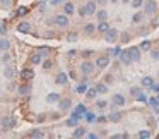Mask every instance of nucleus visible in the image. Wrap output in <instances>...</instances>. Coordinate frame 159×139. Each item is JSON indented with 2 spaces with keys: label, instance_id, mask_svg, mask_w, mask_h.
I'll return each mask as SVG.
<instances>
[{
  "label": "nucleus",
  "instance_id": "obj_32",
  "mask_svg": "<svg viewBox=\"0 0 159 139\" xmlns=\"http://www.w3.org/2000/svg\"><path fill=\"white\" fill-rule=\"evenodd\" d=\"M142 19H144V14H142V12H135L134 17H132V22H134V24H140Z\"/></svg>",
  "mask_w": 159,
  "mask_h": 139
},
{
  "label": "nucleus",
  "instance_id": "obj_53",
  "mask_svg": "<svg viewBox=\"0 0 159 139\" xmlns=\"http://www.w3.org/2000/svg\"><path fill=\"white\" fill-rule=\"evenodd\" d=\"M36 120H38V122H45V120H46V115H43V113H39V115H38V117H36Z\"/></svg>",
  "mask_w": 159,
  "mask_h": 139
},
{
  "label": "nucleus",
  "instance_id": "obj_2",
  "mask_svg": "<svg viewBox=\"0 0 159 139\" xmlns=\"http://www.w3.org/2000/svg\"><path fill=\"white\" fill-rule=\"evenodd\" d=\"M0 124H2V127H4V129H14V127H16V124H17V120H16V117L5 115V117H2Z\"/></svg>",
  "mask_w": 159,
  "mask_h": 139
},
{
  "label": "nucleus",
  "instance_id": "obj_4",
  "mask_svg": "<svg viewBox=\"0 0 159 139\" xmlns=\"http://www.w3.org/2000/svg\"><path fill=\"white\" fill-rule=\"evenodd\" d=\"M94 64L93 62H89V60H84L82 64H80V72L84 74V76H89V74H93L94 72Z\"/></svg>",
  "mask_w": 159,
  "mask_h": 139
},
{
  "label": "nucleus",
  "instance_id": "obj_46",
  "mask_svg": "<svg viewBox=\"0 0 159 139\" xmlns=\"http://www.w3.org/2000/svg\"><path fill=\"white\" fill-rule=\"evenodd\" d=\"M2 62L4 64L11 62V55H9V52H4V55H2Z\"/></svg>",
  "mask_w": 159,
  "mask_h": 139
},
{
  "label": "nucleus",
  "instance_id": "obj_13",
  "mask_svg": "<svg viewBox=\"0 0 159 139\" xmlns=\"http://www.w3.org/2000/svg\"><path fill=\"white\" fill-rule=\"evenodd\" d=\"M55 83L58 84V86H65V84L69 83V76H67V72H58L57 74Z\"/></svg>",
  "mask_w": 159,
  "mask_h": 139
},
{
  "label": "nucleus",
  "instance_id": "obj_35",
  "mask_svg": "<svg viewBox=\"0 0 159 139\" xmlns=\"http://www.w3.org/2000/svg\"><path fill=\"white\" fill-rule=\"evenodd\" d=\"M84 117H86V120L89 122V124L96 122V115H94V113H91V112H86V113H84Z\"/></svg>",
  "mask_w": 159,
  "mask_h": 139
},
{
  "label": "nucleus",
  "instance_id": "obj_10",
  "mask_svg": "<svg viewBox=\"0 0 159 139\" xmlns=\"http://www.w3.org/2000/svg\"><path fill=\"white\" fill-rule=\"evenodd\" d=\"M118 57H120V62L123 64V65H130L132 64V57H130V53H128V50H121Z\"/></svg>",
  "mask_w": 159,
  "mask_h": 139
},
{
  "label": "nucleus",
  "instance_id": "obj_56",
  "mask_svg": "<svg viewBox=\"0 0 159 139\" xmlns=\"http://www.w3.org/2000/svg\"><path fill=\"white\" fill-rule=\"evenodd\" d=\"M151 89L154 91V93H159V84H156V83H154V84L151 86Z\"/></svg>",
  "mask_w": 159,
  "mask_h": 139
},
{
  "label": "nucleus",
  "instance_id": "obj_43",
  "mask_svg": "<svg viewBox=\"0 0 159 139\" xmlns=\"http://www.w3.org/2000/svg\"><path fill=\"white\" fill-rule=\"evenodd\" d=\"M130 93H132V96H134V98H137L139 94L142 93V89H140V88H132V89H130Z\"/></svg>",
  "mask_w": 159,
  "mask_h": 139
},
{
  "label": "nucleus",
  "instance_id": "obj_29",
  "mask_svg": "<svg viewBox=\"0 0 159 139\" xmlns=\"http://www.w3.org/2000/svg\"><path fill=\"white\" fill-rule=\"evenodd\" d=\"M87 91V84H86V81H82L80 84H77V88H75V93H79V94H84Z\"/></svg>",
  "mask_w": 159,
  "mask_h": 139
},
{
  "label": "nucleus",
  "instance_id": "obj_59",
  "mask_svg": "<svg viewBox=\"0 0 159 139\" xmlns=\"http://www.w3.org/2000/svg\"><path fill=\"white\" fill-rule=\"evenodd\" d=\"M154 112H156V113H157V115H159V105H157V107H156V108H154Z\"/></svg>",
  "mask_w": 159,
  "mask_h": 139
},
{
  "label": "nucleus",
  "instance_id": "obj_18",
  "mask_svg": "<svg viewBox=\"0 0 159 139\" xmlns=\"http://www.w3.org/2000/svg\"><path fill=\"white\" fill-rule=\"evenodd\" d=\"M28 137H31V139H41V137H45V131H41V129H33V131L28 134Z\"/></svg>",
  "mask_w": 159,
  "mask_h": 139
},
{
  "label": "nucleus",
  "instance_id": "obj_12",
  "mask_svg": "<svg viewBox=\"0 0 159 139\" xmlns=\"http://www.w3.org/2000/svg\"><path fill=\"white\" fill-rule=\"evenodd\" d=\"M140 52L142 50L139 48V46H132V48H128V53H130V57H132V62H139V60H140Z\"/></svg>",
  "mask_w": 159,
  "mask_h": 139
},
{
  "label": "nucleus",
  "instance_id": "obj_61",
  "mask_svg": "<svg viewBox=\"0 0 159 139\" xmlns=\"http://www.w3.org/2000/svg\"><path fill=\"white\" fill-rule=\"evenodd\" d=\"M121 2H125V4H127V2H130V0H121Z\"/></svg>",
  "mask_w": 159,
  "mask_h": 139
},
{
  "label": "nucleus",
  "instance_id": "obj_48",
  "mask_svg": "<svg viewBox=\"0 0 159 139\" xmlns=\"http://www.w3.org/2000/svg\"><path fill=\"white\" fill-rule=\"evenodd\" d=\"M12 2H14V0H0V5H4V7H11Z\"/></svg>",
  "mask_w": 159,
  "mask_h": 139
},
{
  "label": "nucleus",
  "instance_id": "obj_7",
  "mask_svg": "<svg viewBox=\"0 0 159 139\" xmlns=\"http://www.w3.org/2000/svg\"><path fill=\"white\" fill-rule=\"evenodd\" d=\"M94 65L98 67V69H106L108 65H110V57L108 55H101L96 59V62H94Z\"/></svg>",
  "mask_w": 159,
  "mask_h": 139
},
{
  "label": "nucleus",
  "instance_id": "obj_34",
  "mask_svg": "<svg viewBox=\"0 0 159 139\" xmlns=\"http://www.w3.org/2000/svg\"><path fill=\"white\" fill-rule=\"evenodd\" d=\"M139 137L140 139H149V137H152V132L149 131V129H144V131L139 132Z\"/></svg>",
  "mask_w": 159,
  "mask_h": 139
},
{
  "label": "nucleus",
  "instance_id": "obj_52",
  "mask_svg": "<svg viewBox=\"0 0 159 139\" xmlns=\"http://www.w3.org/2000/svg\"><path fill=\"white\" fill-rule=\"evenodd\" d=\"M151 57H152V59H159V50H152V52H151Z\"/></svg>",
  "mask_w": 159,
  "mask_h": 139
},
{
  "label": "nucleus",
  "instance_id": "obj_51",
  "mask_svg": "<svg viewBox=\"0 0 159 139\" xmlns=\"http://www.w3.org/2000/svg\"><path fill=\"white\" fill-rule=\"evenodd\" d=\"M104 83H106V84L113 83V76H111V74H108V76H104Z\"/></svg>",
  "mask_w": 159,
  "mask_h": 139
},
{
  "label": "nucleus",
  "instance_id": "obj_30",
  "mask_svg": "<svg viewBox=\"0 0 159 139\" xmlns=\"http://www.w3.org/2000/svg\"><path fill=\"white\" fill-rule=\"evenodd\" d=\"M96 17H98V21H106L108 19V11H96Z\"/></svg>",
  "mask_w": 159,
  "mask_h": 139
},
{
  "label": "nucleus",
  "instance_id": "obj_47",
  "mask_svg": "<svg viewBox=\"0 0 159 139\" xmlns=\"http://www.w3.org/2000/svg\"><path fill=\"white\" fill-rule=\"evenodd\" d=\"M80 55H82L84 59H89V57L93 55V50H84V52H80Z\"/></svg>",
  "mask_w": 159,
  "mask_h": 139
},
{
  "label": "nucleus",
  "instance_id": "obj_11",
  "mask_svg": "<svg viewBox=\"0 0 159 139\" xmlns=\"http://www.w3.org/2000/svg\"><path fill=\"white\" fill-rule=\"evenodd\" d=\"M111 103H113L115 107H125L127 100H125L123 94H113V98H111Z\"/></svg>",
  "mask_w": 159,
  "mask_h": 139
},
{
  "label": "nucleus",
  "instance_id": "obj_55",
  "mask_svg": "<svg viewBox=\"0 0 159 139\" xmlns=\"http://www.w3.org/2000/svg\"><path fill=\"white\" fill-rule=\"evenodd\" d=\"M121 41H130V35H128V33H123V38H121Z\"/></svg>",
  "mask_w": 159,
  "mask_h": 139
},
{
  "label": "nucleus",
  "instance_id": "obj_27",
  "mask_svg": "<svg viewBox=\"0 0 159 139\" xmlns=\"http://www.w3.org/2000/svg\"><path fill=\"white\" fill-rule=\"evenodd\" d=\"M121 117H123V115H121V112H113V113L108 117V120H110V122H120Z\"/></svg>",
  "mask_w": 159,
  "mask_h": 139
},
{
  "label": "nucleus",
  "instance_id": "obj_17",
  "mask_svg": "<svg viewBox=\"0 0 159 139\" xmlns=\"http://www.w3.org/2000/svg\"><path fill=\"white\" fill-rule=\"evenodd\" d=\"M74 12H75V5H74L72 2H65V4H63V14H65V16H72Z\"/></svg>",
  "mask_w": 159,
  "mask_h": 139
},
{
  "label": "nucleus",
  "instance_id": "obj_22",
  "mask_svg": "<svg viewBox=\"0 0 159 139\" xmlns=\"http://www.w3.org/2000/svg\"><path fill=\"white\" fill-rule=\"evenodd\" d=\"M29 62H31V65H39V64L43 62V57L38 53H34V55H31V59H29Z\"/></svg>",
  "mask_w": 159,
  "mask_h": 139
},
{
  "label": "nucleus",
  "instance_id": "obj_20",
  "mask_svg": "<svg viewBox=\"0 0 159 139\" xmlns=\"http://www.w3.org/2000/svg\"><path fill=\"white\" fill-rule=\"evenodd\" d=\"M11 50V41L7 38H0V52H9Z\"/></svg>",
  "mask_w": 159,
  "mask_h": 139
},
{
  "label": "nucleus",
  "instance_id": "obj_44",
  "mask_svg": "<svg viewBox=\"0 0 159 139\" xmlns=\"http://www.w3.org/2000/svg\"><path fill=\"white\" fill-rule=\"evenodd\" d=\"M120 52H121V48H120V46H115L113 50H110V55H113V57H118V55H120Z\"/></svg>",
  "mask_w": 159,
  "mask_h": 139
},
{
  "label": "nucleus",
  "instance_id": "obj_41",
  "mask_svg": "<svg viewBox=\"0 0 159 139\" xmlns=\"http://www.w3.org/2000/svg\"><path fill=\"white\" fill-rule=\"evenodd\" d=\"M147 103L151 105L152 108H156V107L159 105V100H157V98H149V100H147Z\"/></svg>",
  "mask_w": 159,
  "mask_h": 139
},
{
  "label": "nucleus",
  "instance_id": "obj_62",
  "mask_svg": "<svg viewBox=\"0 0 159 139\" xmlns=\"http://www.w3.org/2000/svg\"><path fill=\"white\" fill-rule=\"evenodd\" d=\"M157 100H159V94H157Z\"/></svg>",
  "mask_w": 159,
  "mask_h": 139
},
{
  "label": "nucleus",
  "instance_id": "obj_54",
  "mask_svg": "<svg viewBox=\"0 0 159 139\" xmlns=\"http://www.w3.org/2000/svg\"><path fill=\"white\" fill-rule=\"evenodd\" d=\"M86 137H89V139H98L99 136H98V134H94V132H89V134H86Z\"/></svg>",
  "mask_w": 159,
  "mask_h": 139
},
{
  "label": "nucleus",
  "instance_id": "obj_57",
  "mask_svg": "<svg viewBox=\"0 0 159 139\" xmlns=\"http://www.w3.org/2000/svg\"><path fill=\"white\" fill-rule=\"evenodd\" d=\"M94 2H96L98 5H104V4L108 2V0H94Z\"/></svg>",
  "mask_w": 159,
  "mask_h": 139
},
{
  "label": "nucleus",
  "instance_id": "obj_14",
  "mask_svg": "<svg viewBox=\"0 0 159 139\" xmlns=\"http://www.w3.org/2000/svg\"><path fill=\"white\" fill-rule=\"evenodd\" d=\"M60 98H62V96H60V93H57V91H53V93H48V94H46V103L57 105Z\"/></svg>",
  "mask_w": 159,
  "mask_h": 139
},
{
  "label": "nucleus",
  "instance_id": "obj_31",
  "mask_svg": "<svg viewBox=\"0 0 159 139\" xmlns=\"http://www.w3.org/2000/svg\"><path fill=\"white\" fill-rule=\"evenodd\" d=\"M84 94L87 96V100H93V98H96L98 91H96V88H87V91H86Z\"/></svg>",
  "mask_w": 159,
  "mask_h": 139
},
{
  "label": "nucleus",
  "instance_id": "obj_60",
  "mask_svg": "<svg viewBox=\"0 0 159 139\" xmlns=\"http://www.w3.org/2000/svg\"><path fill=\"white\" fill-rule=\"evenodd\" d=\"M110 2H111V4H116V2H118V0H110Z\"/></svg>",
  "mask_w": 159,
  "mask_h": 139
},
{
  "label": "nucleus",
  "instance_id": "obj_23",
  "mask_svg": "<svg viewBox=\"0 0 159 139\" xmlns=\"http://www.w3.org/2000/svg\"><path fill=\"white\" fill-rule=\"evenodd\" d=\"M4 76L7 77V79H14V77H16V69H14V67H11V65H9V67H5Z\"/></svg>",
  "mask_w": 159,
  "mask_h": 139
},
{
  "label": "nucleus",
  "instance_id": "obj_58",
  "mask_svg": "<svg viewBox=\"0 0 159 139\" xmlns=\"http://www.w3.org/2000/svg\"><path fill=\"white\" fill-rule=\"evenodd\" d=\"M75 53H77L75 50H70V52H69V57H74V55H75Z\"/></svg>",
  "mask_w": 159,
  "mask_h": 139
},
{
  "label": "nucleus",
  "instance_id": "obj_8",
  "mask_svg": "<svg viewBox=\"0 0 159 139\" xmlns=\"http://www.w3.org/2000/svg\"><path fill=\"white\" fill-rule=\"evenodd\" d=\"M31 29H33V26H31V22H29V21H21L17 24V31L22 33V35H29Z\"/></svg>",
  "mask_w": 159,
  "mask_h": 139
},
{
  "label": "nucleus",
  "instance_id": "obj_24",
  "mask_svg": "<svg viewBox=\"0 0 159 139\" xmlns=\"http://www.w3.org/2000/svg\"><path fill=\"white\" fill-rule=\"evenodd\" d=\"M79 120H80V118H77V117H74V115H72L70 118H67V120H65V125H67V127H77V125H79Z\"/></svg>",
  "mask_w": 159,
  "mask_h": 139
},
{
  "label": "nucleus",
  "instance_id": "obj_37",
  "mask_svg": "<svg viewBox=\"0 0 159 139\" xmlns=\"http://www.w3.org/2000/svg\"><path fill=\"white\" fill-rule=\"evenodd\" d=\"M130 2H132V7L134 9H139L144 5V0H130Z\"/></svg>",
  "mask_w": 159,
  "mask_h": 139
},
{
  "label": "nucleus",
  "instance_id": "obj_38",
  "mask_svg": "<svg viewBox=\"0 0 159 139\" xmlns=\"http://www.w3.org/2000/svg\"><path fill=\"white\" fill-rule=\"evenodd\" d=\"M43 69H45V70H50V69H52V67H53V62H52V60H43Z\"/></svg>",
  "mask_w": 159,
  "mask_h": 139
},
{
  "label": "nucleus",
  "instance_id": "obj_49",
  "mask_svg": "<svg viewBox=\"0 0 159 139\" xmlns=\"http://www.w3.org/2000/svg\"><path fill=\"white\" fill-rule=\"evenodd\" d=\"M106 120H108V117H104V115H99V117H96V122H99V124H104Z\"/></svg>",
  "mask_w": 159,
  "mask_h": 139
},
{
  "label": "nucleus",
  "instance_id": "obj_40",
  "mask_svg": "<svg viewBox=\"0 0 159 139\" xmlns=\"http://www.w3.org/2000/svg\"><path fill=\"white\" fill-rule=\"evenodd\" d=\"M39 55H41V57H48V55H50V48H48V46H43V48H39Z\"/></svg>",
  "mask_w": 159,
  "mask_h": 139
},
{
  "label": "nucleus",
  "instance_id": "obj_6",
  "mask_svg": "<svg viewBox=\"0 0 159 139\" xmlns=\"http://www.w3.org/2000/svg\"><path fill=\"white\" fill-rule=\"evenodd\" d=\"M55 24L58 26V28H67V26L70 24V21H69V16H65V14H58L55 17Z\"/></svg>",
  "mask_w": 159,
  "mask_h": 139
},
{
  "label": "nucleus",
  "instance_id": "obj_26",
  "mask_svg": "<svg viewBox=\"0 0 159 139\" xmlns=\"http://www.w3.org/2000/svg\"><path fill=\"white\" fill-rule=\"evenodd\" d=\"M140 84H142L144 88H151L152 84H154V79H152V77H149V76H145V77H142Z\"/></svg>",
  "mask_w": 159,
  "mask_h": 139
},
{
  "label": "nucleus",
  "instance_id": "obj_16",
  "mask_svg": "<svg viewBox=\"0 0 159 139\" xmlns=\"http://www.w3.org/2000/svg\"><path fill=\"white\" fill-rule=\"evenodd\" d=\"M75 131L72 132V137H75V139H79V137H86V127H80V125H77V127H74Z\"/></svg>",
  "mask_w": 159,
  "mask_h": 139
},
{
  "label": "nucleus",
  "instance_id": "obj_19",
  "mask_svg": "<svg viewBox=\"0 0 159 139\" xmlns=\"http://www.w3.org/2000/svg\"><path fill=\"white\" fill-rule=\"evenodd\" d=\"M19 94L21 96H28V94H31V84H21L19 86Z\"/></svg>",
  "mask_w": 159,
  "mask_h": 139
},
{
  "label": "nucleus",
  "instance_id": "obj_15",
  "mask_svg": "<svg viewBox=\"0 0 159 139\" xmlns=\"http://www.w3.org/2000/svg\"><path fill=\"white\" fill-rule=\"evenodd\" d=\"M21 77H22V81H24V83H26V81H31L33 77H34V70H33L31 67H28V69H24L21 72Z\"/></svg>",
  "mask_w": 159,
  "mask_h": 139
},
{
  "label": "nucleus",
  "instance_id": "obj_25",
  "mask_svg": "<svg viewBox=\"0 0 159 139\" xmlns=\"http://www.w3.org/2000/svg\"><path fill=\"white\" fill-rule=\"evenodd\" d=\"M96 91L101 93V94H106L108 93V84L106 83H98L96 84Z\"/></svg>",
  "mask_w": 159,
  "mask_h": 139
},
{
  "label": "nucleus",
  "instance_id": "obj_39",
  "mask_svg": "<svg viewBox=\"0 0 159 139\" xmlns=\"http://www.w3.org/2000/svg\"><path fill=\"white\" fill-rule=\"evenodd\" d=\"M74 112H77V113H80V115H84V113L87 112V108H86V105H79V107H77Z\"/></svg>",
  "mask_w": 159,
  "mask_h": 139
},
{
  "label": "nucleus",
  "instance_id": "obj_3",
  "mask_svg": "<svg viewBox=\"0 0 159 139\" xmlns=\"http://www.w3.org/2000/svg\"><path fill=\"white\" fill-rule=\"evenodd\" d=\"M118 36H120V33H118V29H115V28H110L106 33H104V40H106L108 43H115L118 40Z\"/></svg>",
  "mask_w": 159,
  "mask_h": 139
},
{
  "label": "nucleus",
  "instance_id": "obj_1",
  "mask_svg": "<svg viewBox=\"0 0 159 139\" xmlns=\"http://www.w3.org/2000/svg\"><path fill=\"white\" fill-rule=\"evenodd\" d=\"M156 12H157V4H156L154 0H145L144 2V14L154 16Z\"/></svg>",
  "mask_w": 159,
  "mask_h": 139
},
{
  "label": "nucleus",
  "instance_id": "obj_28",
  "mask_svg": "<svg viewBox=\"0 0 159 139\" xmlns=\"http://www.w3.org/2000/svg\"><path fill=\"white\" fill-rule=\"evenodd\" d=\"M77 40H79V33H77V31H70L69 35H67V41H70V43H75Z\"/></svg>",
  "mask_w": 159,
  "mask_h": 139
},
{
  "label": "nucleus",
  "instance_id": "obj_5",
  "mask_svg": "<svg viewBox=\"0 0 159 139\" xmlns=\"http://www.w3.org/2000/svg\"><path fill=\"white\" fill-rule=\"evenodd\" d=\"M58 108L60 112H67V110H72V100L70 98H60L58 100Z\"/></svg>",
  "mask_w": 159,
  "mask_h": 139
},
{
  "label": "nucleus",
  "instance_id": "obj_33",
  "mask_svg": "<svg viewBox=\"0 0 159 139\" xmlns=\"http://www.w3.org/2000/svg\"><path fill=\"white\" fill-rule=\"evenodd\" d=\"M94 31H96V26H94L93 22H89V24L84 26V33H86V35H93Z\"/></svg>",
  "mask_w": 159,
  "mask_h": 139
},
{
  "label": "nucleus",
  "instance_id": "obj_45",
  "mask_svg": "<svg viewBox=\"0 0 159 139\" xmlns=\"http://www.w3.org/2000/svg\"><path fill=\"white\" fill-rule=\"evenodd\" d=\"M96 105H98V108H99V110H104V108L108 107V101H104V100H99Z\"/></svg>",
  "mask_w": 159,
  "mask_h": 139
},
{
  "label": "nucleus",
  "instance_id": "obj_50",
  "mask_svg": "<svg viewBox=\"0 0 159 139\" xmlns=\"http://www.w3.org/2000/svg\"><path fill=\"white\" fill-rule=\"evenodd\" d=\"M63 2H65V0H50V5L55 7V5H60V4H63Z\"/></svg>",
  "mask_w": 159,
  "mask_h": 139
},
{
  "label": "nucleus",
  "instance_id": "obj_21",
  "mask_svg": "<svg viewBox=\"0 0 159 139\" xmlns=\"http://www.w3.org/2000/svg\"><path fill=\"white\" fill-rule=\"evenodd\" d=\"M108 29H110V24H108V21H98L96 31H99V33H106Z\"/></svg>",
  "mask_w": 159,
  "mask_h": 139
},
{
  "label": "nucleus",
  "instance_id": "obj_36",
  "mask_svg": "<svg viewBox=\"0 0 159 139\" xmlns=\"http://www.w3.org/2000/svg\"><path fill=\"white\" fill-rule=\"evenodd\" d=\"M151 46H152V43L149 41V40H145V41L140 43V50H151Z\"/></svg>",
  "mask_w": 159,
  "mask_h": 139
},
{
  "label": "nucleus",
  "instance_id": "obj_42",
  "mask_svg": "<svg viewBox=\"0 0 159 139\" xmlns=\"http://www.w3.org/2000/svg\"><path fill=\"white\" fill-rule=\"evenodd\" d=\"M29 12V7H24V5H22V7H19V11H17V16H26Z\"/></svg>",
  "mask_w": 159,
  "mask_h": 139
},
{
  "label": "nucleus",
  "instance_id": "obj_63",
  "mask_svg": "<svg viewBox=\"0 0 159 139\" xmlns=\"http://www.w3.org/2000/svg\"><path fill=\"white\" fill-rule=\"evenodd\" d=\"M157 74H159V72H157Z\"/></svg>",
  "mask_w": 159,
  "mask_h": 139
},
{
  "label": "nucleus",
  "instance_id": "obj_9",
  "mask_svg": "<svg viewBox=\"0 0 159 139\" xmlns=\"http://www.w3.org/2000/svg\"><path fill=\"white\" fill-rule=\"evenodd\" d=\"M98 4L94 2V0H89L86 5H84V11H86V16H93V14H96V11H98Z\"/></svg>",
  "mask_w": 159,
  "mask_h": 139
}]
</instances>
